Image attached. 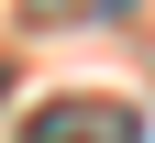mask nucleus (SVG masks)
<instances>
[{"label": "nucleus", "instance_id": "obj_1", "mask_svg": "<svg viewBox=\"0 0 155 143\" xmlns=\"http://www.w3.org/2000/svg\"><path fill=\"white\" fill-rule=\"evenodd\" d=\"M11 143H133V110L122 99H33L11 121Z\"/></svg>", "mask_w": 155, "mask_h": 143}, {"label": "nucleus", "instance_id": "obj_2", "mask_svg": "<svg viewBox=\"0 0 155 143\" xmlns=\"http://www.w3.org/2000/svg\"><path fill=\"white\" fill-rule=\"evenodd\" d=\"M111 11H133V0H111Z\"/></svg>", "mask_w": 155, "mask_h": 143}]
</instances>
